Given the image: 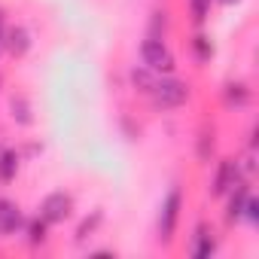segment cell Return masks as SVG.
Instances as JSON below:
<instances>
[{"label":"cell","instance_id":"cell-25","mask_svg":"<svg viewBox=\"0 0 259 259\" xmlns=\"http://www.w3.org/2000/svg\"><path fill=\"white\" fill-rule=\"evenodd\" d=\"M4 85H7V76H4V70H0V92H4Z\"/></svg>","mask_w":259,"mask_h":259},{"label":"cell","instance_id":"cell-21","mask_svg":"<svg viewBox=\"0 0 259 259\" xmlns=\"http://www.w3.org/2000/svg\"><path fill=\"white\" fill-rule=\"evenodd\" d=\"M119 128H122V135H125L128 141H141V125H135L128 113L119 116Z\"/></svg>","mask_w":259,"mask_h":259},{"label":"cell","instance_id":"cell-9","mask_svg":"<svg viewBox=\"0 0 259 259\" xmlns=\"http://www.w3.org/2000/svg\"><path fill=\"white\" fill-rule=\"evenodd\" d=\"M220 101L229 113H241L253 104V89L244 79H226L223 89H220Z\"/></svg>","mask_w":259,"mask_h":259},{"label":"cell","instance_id":"cell-22","mask_svg":"<svg viewBox=\"0 0 259 259\" xmlns=\"http://www.w3.org/2000/svg\"><path fill=\"white\" fill-rule=\"evenodd\" d=\"M19 153H22V159H25V162H31V159H37V156L43 153V144H40V141H28V144H22V147H19Z\"/></svg>","mask_w":259,"mask_h":259},{"label":"cell","instance_id":"cell-8","mask_svg":"<svg viewBox=\"0 0 259 259\" xmlns=\"http://www.w3.org/2000/svg\"><path fill=\"white\" fill-rule=\"evenodd\" d=\"M31 49H34V34H31L22 22L7 25V31H4V52H7L10 58L22 61V58L31 55Z\"/></svg>","mask_w":259,"mask_h":259},{"label":"cell","instance_id":"cell-18","mask_svg":"<svg viewBox=\"0 0 259 259\" xmlns=\"http://www.w3.org/2000/svg\"><path fill=\"white\" fill-rule=\"evenodd\" d=\"M156 76H159V73H153V70H150V67H144V64H132V67H128V73H125L128 89H132L135 95H141V98H147V92L153 89Z\"/></svg>","mask_w":259,"mask_h":259},{"label":"cell","instance_id":"cell-11","mask_svg":"<svg viewBox=\"0 0 259 259\" xmlns=\"http://www.w3.org/2000/svg\"><path fill=\"white\" fill-rule=\"evenodd\" d=\"M217 144H220V138H217V125H213L210 119H204L201 128L195 132V141H192L195 162H198V165H210V162L217 159Z\"/></svg>","mask_w":259,"mask_h":259},{"label":"cell","instance_id":"cell-3","mask_svg":"<svg viewBox=\"0 0 259 259\" xmlns=\"http://www.w3.org/2000/svg\"><path fill=\"white\" fill-rule=\"evenodd\" d=\"M138 58H141V64L150 67L153 73H177V55H174L171 43L162 40V37H150V34H147V37L138 43Z\"/></svg>","mask_w":259,"mask_h":259},{"label":"cell","instance_id":"cell-14","mask_svg":"<svg viewBox=\"0 0 259 259\" xmlns=\"http://www.w3.org/2000/svg\"><path fill=\"white\" fill-rule=\"evenodd\" d=\"M189 55L198 67H207L217 55V46H213V37L204 31V28H195V34L189 37Z\"/></svg>","mask_w":259,"mask_h":259},{"label":"cell","instance_id":"cell-23","mask_svg":"<svg viewBox=\"0 0 259 259\" xmlns=\"http://www.w3.org/2000/svg\"><path fill=\"white\" fill-rule=\"evenodd\" d=\"M4 31H7V13L0 10V52H4Z\"/></svg>","mask_w":259,"mask_h":259},{"label":"cell","instance_id":"cell-19","mask_svg":"<svg viewBox=\"0 0 259 259\" xmlns=\"http://www.w3.org/2000/svg\"><path fill=\"white\" fill-rule=\"evenodd\" d=\"M186 10L195 28H204L210 22V10H213V0H186Z\"/></svg>","mask_w":259,"mask_h":259},{"label":"cell","instance_id":"cell-20","mask_svg":"<svg viewBox=\"0 0 259 259\" xmlns=\"http://www.w3.org/2000/svg\"><path fill=\"white\" fill-rule=\"evenodd\" d=\"M241 223L250 226V229L259 226V198H256V192H250V198H247V204H244V213H241Z\"/></svg>","mask_w":259,"mask_h":259},{"label":"cell","instance_id":"cell-16","mask_svg":"<svg viewBox=\"0 0 259 259\" xmlns=\"http://www.w3.org/2000/svg\"><path fill=\"white\" fill-rule=\"evenodd\" d=\"M171 31H174V16H171V10H168V7H156V10H150V16H147V34H150V37H162V40H168Z\"/></svg>","mask_w":259,"mask_h":259},{"label":"cell","instance_id":"cell-6","mask_svg":"<svg viewBox=\"0 0 259 259\" xmlns=\"http://www.w3.org/2000/svg\"><path fill=\"white\" fill-rule=\"evenodd\" d=\"M186 253L195 256V259H210L220 253V232L213 223L207 220H198L189 232V241H186Z\"/></svg>","mask_w":259,"mask_h":259},{"label":"cell","instance_id":"cell-26","mask_svg":"<svg viewBox=\"0 0 259 259\" xmlns=\"http://www.w3.org/2000/svg\"><path fill=\"white\" fill-rule=\"evenodd\" d=\"M4 147H7V144H4V138H0V153H4Z\"/></svg>","mask_w":259,"mask_h":259},{"label":"cell","instance_id":"cell-10","mask_svg":"<svg viewBox=\"0 0 259 259\" xmlns=\"http://www.w3.org/2000/svg\"><path fill=\"white\" fill-rule=\"evenodd\" d=\"M250 192H253V180H238V183L223 195V201H226V210H223L226 226H238V223H241V213H244V204H247Z\"/></svg>","mask_w":259,"mask_h":259},{"label":"cell","instance_id":"cell-13","mask_svg":"<svg viewBox=\"0 0 259 259\" xmlns=\"http://www.w3.org/2000/svg\"><path fill=\"white\" fill-rule=\"evenodd\" d=\"M49 232H52V226H49L40 213H34V217H28V220H25L22 241L28 244V250H43V247L49 244Z\"/></svg>","mask_w":259,"mask_h":259},{"label":"cell","instance_id":"cell-24","mask_svg":"<svg viewBox=\"0 0 259 259\" xmlns=\"http://www.w3.org/2000/svg\"><path fill=\"white\" fill-rule=\"evenodd\" d=\"M213 4H223V7H235V4H241V0H213Z\"/></svg>","mask_w":259,"mask_h":259},{"label":"cell","instance_id":"cell-2","mask_svg":"<svg viewBox=\"0 0 259 259\" xmlns=\"http://www.w3.org/2000/svg\"><path fill=\"white\" fill-rule=\"evenodd\" d=\"M183 207H186V195L180 183H171L168 192L159 201V213H156V238L159 244L171 247L177 232H180V220H183Z\"/></svg>","mask_w":259,"mask_h":259},{"label":"cell","instance_id":"cell-12","mask_svg":"<svg viewBox=\"0 0 259 259\" xmlns=\"http://www.w3.org/2000/svg\"><path fill=\"white\" fill-rule=\"evenodd\" d=\"M10 119L16 122V128H34L37 125V113L34 104L25 92H13L10 95Z\"/></svg>","mask_w":259,"mask_h":259},{"label":"cell","instance_id":"cell-1","mask_svg":"<svg viewBox=\"0 0 259 259\" xmlns=\"http://www.w3.org/2000/svg\"><path fill=\"white\" fill-rule=\"evenodd\" d=\"M147 101L156 113H171L180 110L192 101V82L177 76V73H159L153 89L147 92Z\"/></svg>","mask_w":259,"mask_h":259},{"label":"cell","instance_id":"cell-7","mask_svg":"<svg viewBox=\"0 0 259 259\" xmlns=\"http://www.w3.org/2000/svg\"><path fill=\"white\" fill-rule=\"evenodd\" d=\"M25 220H28V213H25V207L16 198L0 195V238H7V241L10 238H22Z\"/></svg>","mask_w":259,"mask_h":259},{"label":"cell","instance_id":"cell-17","mask_svg":"<svg viewBox=\"0 0 259 259\" xmlns=\"http://www.w3.org/2000/svg\"><path fill=\"white\" fill-rule=\"evenodd\" d=\"M104 220H107L104 207H92V210H89V213L79 220V226H76V232H73V241H76V244H85L89 238H95V235L101 232Z\"/></svg>","mask_w":259,"mask_h":259},{"label":"cell","instance_id":"cell-5","mask_svg":"<svg viewBox=\"0 0 259 259\" xmlns=\"http://www.w3.org/2000/svg\"><path fill=\"white\" fill-rule=\"evenodd\" d=\"M210 165H213V171H210V183H207V195H210V198H223L238 180H247V177L241 174V165H238L235 156L213 159Z\"/></svg>","mask_w":259,"mask_h":259},{"label":"cell","instance_id":"cell-4","mask_svg":"<svg viewBox=\"0 0 259 259\" xmlns=\"http://www.w3.org/2000/svg\"><path fill=\"white\" fill-rule=\"evenodd\" d=\"M73 210H76V198H73L70 189H52V192H46L43 201H40V207H37V213L49 226H64L73 217Z\"/></svg>","mask_w":259,"mask_h":259},{"label":"cell","instance_id":"cell-15","mask_svg":"<svg viewBox=\"0 0 259 259\" xmlns=\"http://www.w3.org/2000/svg\"><path fill=\"white\" fill-rule=\"evenodd\" d=\"M22 165H25V159H22L19 147H4V153H0V186L16 183L22 174Z\"/></svg>","mask_w":259,"mask_h":259}]
</instances>
